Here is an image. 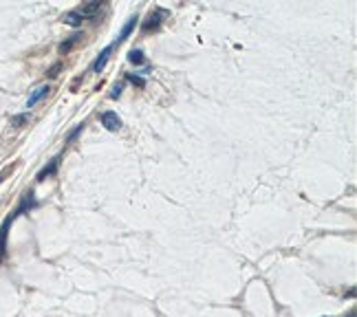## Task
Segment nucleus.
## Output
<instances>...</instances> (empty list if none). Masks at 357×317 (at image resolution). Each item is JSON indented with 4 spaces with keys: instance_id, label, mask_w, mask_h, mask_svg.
Returning a JSON list of instances; mask_svg holds the SVG:
<instances>
[{
    "instance_id": "obj_1",
    "label": "nucleus",
    "mask_w": 357,
    "mask_h": 317,
    "mask_svg": "<svg viewBox=\"0 0 357 317\" xmlns=\"http://www.w3.org/2000/svg\"><path fill=\"white\" fill-rule=\"evenodd\" d=\"M102 123H104V128L110 130V132H117L119 128H122V119H119V115L112 112V110L102 112Z\"/></svg>"
},
{
    "instance_id": "obj_2",
    "label": "nucleus",
    "mask_w": 357,
    "mask_h": 317,
    "mask_svg": "<svg viewBox=\"0 0 357 317\" xmlns=\"http://www.w3.org/2000/svg\"><path fill=\"white\" fill-rule=\"evenodd\" d=\"M16 220L13 216H9L7 220L3 223V227H0V260L5 258V251H7V236H9V227H11V223Z\"/></svg>"
},
{
    "instance_id": "obj_3",
    "label": "nucleus",
    "mask_w": 357,
    "mask_h": 317,
    "mask_svg": "<svg viewBox=\"0 0 357 317\" xmlns=\"http://www.w3.org/2000/svg\"><path fill=\"white\" fill-rule=\"evenodd\" d=\"M49 90H51V88H49V84H44V86H38V88L31 92V97L26 99V108H31V106H36V104L40 102V99L49 95Z\"/></svg>"
},
{
    "instance_id": "obj_4",
    "label": "nucleus",
    "mask_w": 357,
    "mask_h": 317,
    "mask_svg": "<svg viewBox=\"0 0 357 317\" xmlns=\"http://www.w3.org/2000/svg\"><path fill=\"white\" fill-rule=\"evenodd\" d=\"M31 207H36V198H33V192H29V194H24V198H22V203L18 205V209L13 211V218L16 216H20V214H24V211H29Z\"/></svg>"
},
{
    "instance_id": "obj_5",
    "label": "nucleus",
    "mask_w": 357,
    "mask_h": 317,
    "mask_svg": "<svg viewBox=\"0 0 357 317\" xmlns=\"http://www.w3.org/2000/svg\"><path fill=\"white\" fill-rule=\"evenodd\" d=\"M110 53H112V44H110V46H106V49H104L102 53H99V55H97V59H95V62H93V66H91V69L95 71V73H99V71H102L104 66H106V62H108Z\"/></svg>"
},
{
    "instance_id": "obj_6",
    "label": "nucleus",
    "mask_w": 357,
    "mask_h": 317,
    "mask_svg": "<svg viewBox=\"0 0 357 317\" xmlns=\"http://www.w3.org/2000/svg\"><path fill=\"white\" fill-rule=\"evenodd\" d=\"M165 16V11L157 9L155 13H150L148 16V22H143V31H150V29H159V24H161V18Z\"/></svg>"
},
{
    "instance_id": "obj_7",
    "label": "nucleus",
    "mask_w": 357,
    "mask_h": 317,
    "mask_svg": "<svg viewBox=\"0 0 357 317\" xmlns=\"http://www.w3.org/2000/svg\"><path fill=\"white\" fill-rule=\"evenodd\" d=\"M62 22H66V24H71V26H79L84 22V16L79 13L77 9H73V11H66L64 16H62Z\"/></svg>"
},
{
    "instance_id": "obj_8",
    "label": "nucleus",
    "mask_w": 357,
    "mask_h": 317,
    "mask_svg": "<svg viewBox=\"0 0 357 317\" xmlns=\"http://www.w3.org/2000/svg\"><path fill=\"white\" fill-rule=\"evenodd\" d=\"M57 165H60V156H55V158H53V161H51L49 165H46L44 170H40V172H38V181H46V178H49L51 174H55Z\"/></svg>"
},
{
    "instance_id": "obj_9",
    "label": "nucleus",
    "mask_w": 357,
    "mask_h": 317,
    "mask_svg": "<svg viewBox=\"0 0 357 317\" xmlns=\"http://www.w3.org/2000/svg\"><path fill=\"white\" fill-rule=\"evenodd\" d=\"M135 24H137V16H132V18L128 20V22L124 24V29H122V33H119V36H117V40H115V44H119V42H124V40L128 38L130 33H132V29H135ZM115 44H112V46H115Z\"/></svg>"
},
{
    "instance_id": "obj_10",
    "label": "nucleus",
    "mask_w": 357,
    "mask_h": 317,
    "mask_svg": "<svg viewBox=\"0 0 357 317\" xmlns=\"http://www.w3.org/2000/svg\"><path fill=\"white\" fill-rule=\"evenodd\" d=\"M102 9V3H99V0H93V3H88V5H84L82 9H77L79 13H82L84 18H88V16H95V13Z\"/></svg>"
},
{
    "instance_id": "obj_11",
    "label": "nucleus",
    "mask_w": 357,
    "mask_h": 317,
    "mask_svg": "<svg viewBox=\"0 0 357 317\" xmlns=\"http://www.w3.org/2000/svg\"><path fill=\"white\" fill-rule=\"evenodd\" d=\"M84 36H82V33H73V36L69 38V40H66V42H62V44H60V53H69L71 49H73V46H75L77 42H79V40H82Z\"/></svg>"
},
{
    "instance_id": "obj_12",
    "label": "nucleus",
    "mask_w": 357,
    "mask_h": 317,
    "mask_svg": "<svg viewBox=\"0 0 357 317\" xmlns=\"http://www.w3.org/2000/svg\"><path fill=\"white\" fill-rule=\"evenodd\" d=\"M128 62H130V64H143V51L132 49V51L128 53Z\"/></svg>"
},
{
    "instance_id": "obj_13",
    "label": "nucleus",
    "mask_w": 357,
    "mask_h": 317,
    "mask_svg": "<svg viewBox=\"0 0 357 317\" xmlns=\"http://www.w3.org/2000/svg\"><path fill=\"white\" fill-rule=\"evenodd\" d=\"M26 119H29V115H26V112H24V115H16V117L11 119V125H13V128H20L22 123H26Z\"/></svg>"
},
{
    "instance_id": "obj_14",
    "label": "nucleus",
    "mask_w": 357,
    "mask_h": 317,
    "mask_svg": "<svg viewBox=\"0 0 357 317\" xmlns=\"http://www.w3.org/2000/svg\"><path fill=\"white\" fill-rule=\"evenodd\" d=\"M126 79H128V82H132V84H137V86H145V79L139 77V75H135V73H128V75H126Z\"/></svg>"
},
{
    "instance_id": "obj_15",
    "label": "nucleus",
    "mask_w": 357,
    "mask_h": 317,
    "mask_svg": "<svg viewBox=\"0 0 357 317\" xmlns=\"http://www.w3.org/2000/svg\"><path fill=\"white\" fill-rule=\"evenodd\" d=\"M60 69H62V66H60V64H55V66H51V69H49V73H46V75H49V77H57V73H60Z\"/></svg>"
},
{
    "instance_id": "obj_16",
    "label": "nucleus",
    "mask_w": 357,
    "mask_h": 317,
    "mask_svg": "<svg viewBox=\"0 0 357 317\" xmlns=\"http://www.w3.org/2000/svg\"><path fill=\"white\" fill-rule=\"evenodd\" d=\"M117 97H122V84L115 86V88H112V92H110V99H117Z\"/></svg>"
},
{
    "instance_id": "obj_17",
    "label": "nucleus",
    "mask_w": 357,
    "mask_h": 317,
    "mask_svg": "<svg viewBox=\"0 0 357 317\" xmlns=\"http://www.w3.org/2000/svg\"><path fill=\"white\" fill-rule=\"evenodd\" d=\"M82 130H84V123H79L77 128H75V130H73L71 135H69V141H71V139H75V137H77V135H79V132H82Z\"/></svg>"
},
{
    "instance_id": "obj_18",
    "label": "nucleus",
    "mask_w": 357,
    "mask_h": 317,
    "mask_svg": "<svg viewBox=\"0 0 357 317\" xmlns=\"http://www.w3.org/2000/svg\"><path fill=\"white\" fill-rule=\"evenodd\" d=\"M0 181H3V176H0Z\"/></svg>"
}]
</instances>
